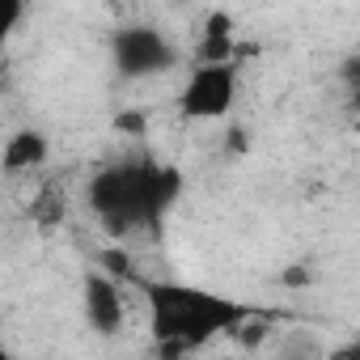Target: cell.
Masks as SVG:
<instances>
[{"instance_id":"6da1fadb","label":"cell","mask_w":360,"mask_h":360,"mask_svg":"<svg viewBox=\"0 0 360 360\" xmlns=\"http://www.w3.org/2000/svg\"><path fill=\"white\" fill-rule=\"evenodd\" d=\"M178 195H183V174L148 153L115 157L98 165L85 183V208L115 242L161 238Z\"/></svg>"},{"instance_id":"7a4b0ae2","label":"cell","mask_w":360,"mask_h":360,"mask_svg":"<svg viewBox=\"0 0 360 360\" xmlns=\"http://www.w3.org/2000/svg\"><path fill=\"white\" fill-rule=\"evenodd\" d=\"M106 263L115 267L119 280H127V284L144 297L153 343H157L165 356L200 352V347H208L212 339L233 335V330H242V326L255 318L250 305H242V301H233V297H225V292H212V288H204V284L140 276V271H131V263H127L123 255H106Z\"/></svg>"},{"instance_id":"3957f363","label":"cell","mask_w":360,"mask_h":360,"mask_svg":"<svg viewBox=\"0 0 360 360\" xmlns=\"http://www.w3.org/2000/svg\"><path fill=\"white\" fill-rule=\"evenodd\" d=\"M242 94V68L233 64H195L178 94V110L191 123H217L238 106Z\"/></svg>"},{"instance_id":"277c9868","label":"cell","mask_w":360,"mask_h":360,"mask_svg":"<svg viewBox=\"0 0 360 360\" xmlns=\"http://www.w3.org/2000/svg\"><path fill=\"white\" fill-rule=\"evenodd\" d=\"M110 64L123 81H148L178 64V47L157 26H123L110 34Z\"/></svg>"},{"instance_id":"5b68a950","label":"cell","mask_w":360,"mask_h":360,"mask_svg":"<svg viewBox=\"0 0 360 360\" xmlns=\"http://www.w3.org/2000/svg\"><path fill=\"white\" fill-rule=\"evenodd\" d=\"M81 314L98 339H119L127 326V297H123L119 280L106 271H89L81 284Z\"/></svg>"},{"instance_id":"8992f818","label":"cell","mask_w":360,"mask_h":360,"mask_svg":"<svg viewBox=\"0 0 360 360\" xmlns=\"http://www.w3.org/2000/svg\"><path fill=\"white\" fill-rule=\"evenodd\" d=\"M51 157V144L39 127H22L5 140V148H0V169L5 174H30V169H43Z\"/></svg>"},{"instance_id":"52a82bcc","label":"cell","mask_w":360,"mask_h":360,"mask_svg":"<svg viewBox=\"0 0 360 360\" xmlns=\"http://www.w3.org/2000/svg\"><path fill=\"white\" fill-rule=\"evenodd\" d=\"M233 18L225 9H212L208 22H204V39L195 47V64H233Z\"/></svg>"},{"instance_id":"ba28073f","label":"cell","mask_w":360,"mask_h":360,"mask_svg":"<svg viewBox=\"0 0 360 360\" xmlns=\"http://www.w3.org/2000/svg\"><path fill=\"white\" fill-rule=\"evenodd\" d=\"M64 212H68V200H64L60 187H43L39 200H34V208H30V217L39 221V229H56L64 221Z\"/></svg>"},{"instance_id":"9c48e42d","label":"cell","mask_w":360,"mask_h":360,"mask_svg":"<svg viewBox=\"0 0 360 360\" xmlns=\"http://www.w3.org/2000/svg\"><path fill=\"white\" fill-rule=\"evenodd\" d=\"M22 22H26V5H22V0H0V47L18 34Z\"/></svg>"},{"instance_id":"30bf717a","label":"cell","mask_w":360,"mask_h":360,"mask_svg":"<svg viewBox=\"0 0 360 360\" xmlns=\"http://www.w3.org/2000/svg\"><path fill=\"white\" fill-rule=\"evenodd\" d=\"M326 360H360V343H339L326 352Z\"/></svg>"},{"instance_id":"8fae6325","label":"cell","mask_w":360,"mask_h":360,"mask_svg":"<svg viewBox=\"0 0 360 360\" xmlns=\"http://www.w3.org/2000/svg\"><path fill=\"white\" fill-rule=\"evenodd\" d=\"M9 89V64H5V56H0V94Z\"/></svg>"},{"instance_id":"7c38bea8","label":"cell","mask_w":360,"mask_h":360,"mask_svg":"<svg viewBox=\"0 0 360 360\" xmlns=\"http://www.w3.org/2000/svg\"><path fill=\"white\" fill-rule=\"evenodd\" d=\"M0 360H22V356H18V352H13V347L5 343V339H0Z\"/></svg>"},{"instance_id":"4fadbf2b","label":"cell","mask_w":360,"mask_h":360,"mask_svg":"<svg viewBox=\"0 0 360 360\" xmlns=\"http://www.w3.org/2000/svg\"><path fill=\"white\" fill-rule=\"evenodd\" d=\"M221 360H233V356H221Z\"/></svg>"}]
</instances>
